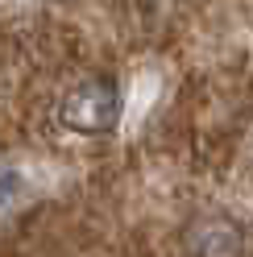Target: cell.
<instances>
[{"label": "cell", "instance_id": "cell-1", "mask_svg": "<svg viewBox=\"0 0 253 257\" xmlns=\"http://www.w3.org/2000/svg\"><path fill=\"white\" fill-rule=\"evenodd\" d=\"M58 116L71 133H83V137L108 133L120 120V87L112 79H83V83H75L67 91Z\"/></svg>", "mask_w": 253, "mask_h": 257}, {"label": "cell", "instance_id": "cell-2", "mask_svg": "<svg viewBox=\"0 0 253 257\" xmlns=\"http://www.w3.org/2000/svg\"><path fill=\"white\" fill-rule=\"evenodd\" d=\"M245 245L241 224L228 216H203L191 232H187V249L195 257H236Z\"/></svg>", "mask_w": 253, "mask_h": 257}, {"label": "cell", "instance_id": "cell-3", "mask_svg": "<svg viewBox=\"0 0 253 257\" xmlns=\"http://www.w3.org/2000/svg\"><path fill=\"white\" fill-rule=\"evenodd\" d=\"M21 191H25V183H21L17 170H0V207H9Z\"/></svg>", "mask_w": 253, "mask_h": 257}]
</instances>
